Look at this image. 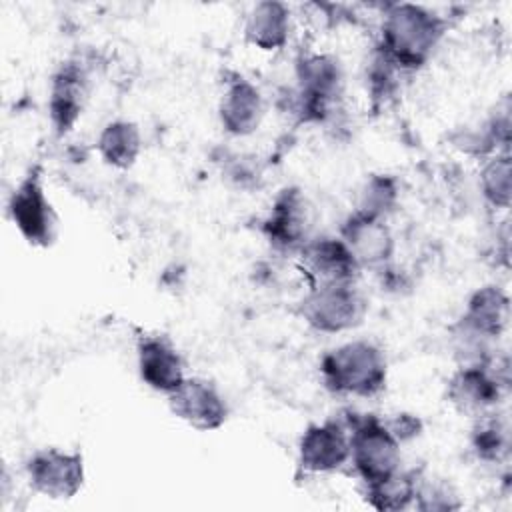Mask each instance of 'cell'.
Masks as SVG:
<instances>
[{
    "label": "cell",
    "instance_id": "5b68a950",
    "mask_svg": "<svg viewBox=\"0 0 512 512\" xmlns=\"http://www.w3.org/2000/svg\"><path fill=\"white\" fill-rule=\"evenodd\" d=\"M366 310V298L356 288V282L308 288L298 306L300 318L312 330L322 334H342L354 330L364 322Z\"/></svg>",
    "mask_w": 512,
    "mask_h": 512
},
{
    "label": "cell",
    "instance_id": "d6986e66",
    "mask_svg": "<svg viewBox=\"0 0 512 512\" xmlns=\"http://www.w3.org/2000/svg\"><path fill=\"white\" fill-rule=\"evenodd\" d=\"M96 150L104 164L116 170H128L142 152V132L132 120H112L100 130Z\"/></svg>",
    "mask_w": 512,
    "mask_h": 512
},
{
    "label": "cell",
    "instance_id": "484cf974",
    "mask_svg": "<svg viewBox=\"0 0 512 512\" xmlns=\"http://www.w3.org/2000/svg\"><path fill=\"white\" fill-rule=\"evenodd\" d=\"M224 176L240 190H252L260 186L262 170L254 156L234 154L224 162Z\"/></svg>",
    "mask_w": 512,
    "mask_h": 512
},
{
    "label": "cell",
    "instance_id": "277c9868",
    "mask_svg": "<svg viewBox=\"0 0 512 512\" xmlns=\"http://www.w3.org/2000/svg\"><path fill=\"white\" fill-rule=\"evenodd\" d=\"M350 440V464L360 480L374 482L400 470L402 442L386 420L374 414H348L344 420Z\"/></svg>",
    "mask_w": 512,
    "mask_h": 512
},
{
    "label": "cell",
    "instance_id": "9a60e30c",
    "mask_svg": "<svg viewBox=\"0 0 512 512\" xmlns=\"http://www.w3.org/2000/svg\"><path fill=\"white\" fill-rule=\"evenodd\" d=\"M136 360L140 380L160 394H172L186 380L184 360L166 336H142L136 346Z\"/></svg>",
    "mask_w": 512,
    "mask_h": 512
},
{
    "label": "cell",
    "instance_id": "44dd1931",
    "mask_svg": "<svg viewBox=\"0 0 512 512\" xmlns=\"http://www.w3.org/2000/svg\"><path fill=\"white\" fill-rule=\"evenodd\" d=\"M398 204V182L388 174H372L358 190L354 212L386 220Z\"/></svg>",
    "mask_w": 512,
    "mask_h": 512
},
{
    "label": "cell",
    "instance_id": "8992f818",
    "mask_svg": "<svg viewBox=\"0 0 512 512\" xmlns=\"http://www.w3.org/2000/svg\"><path fill=\"white\" fill-rule=\"evenodd\" d=\"M508 388V362L492 356L480 366H458L446 384L448 402L466 416L490 414Z\"/></svg>",
    "mask_w": 512,
    "mask_h": 512
},
{
    "label": "cell",
    "instance_id": "7402d4cb",
    "mask_svg": "<svg viewBox=\"0 0 512 512\" xmlns=\"http://www.w3.org/2000/svg\"><path fill=\"white\" fill-rule=\"evenodd\" d=\"M480 192L492 208L506 210L510 206L512 162L508 152H498L486 158L480 170Z\"/></svg>",
    "mask_w": 512,
    "mask_h": 512
},
{
    "label": "cell",
    "instance_id": "4fadbf2b",
    "mask_svg": "<svg viewBox=\"0 0 512 512\" xmlns=\"http://www.w3.org/2000/svg\"><path fill=\"white\" fill-rule=\"evenodd\" d=\"M350 462V440L344 422L310 424L298 440V464L308 474H330Z\"/></svg>",
    "mask_w": 512,
    "mask_h": 512
},
{
    "label": "cell",
    "instance_id": "8fae6325",
    "mask_svg": "<svg viewBox=\"0 0 512 512\" xmlns=\"http://www.w3.org/2000/svg\"><path fill=\"white\" fill-rule=\"evenodd\" d=\"M166 398L172 414L200 432L218 430L228 420V404L210 380L186 376Z\"/></svg>",
    "mask_w": 512,
    "mask_h": 512
},
{
    "label": "cell",
    "instance_id": "52a82bcc",
    "mask_svg": "<svg viewBox=\"0 0 512 512\" xmlns=\"http://www.w3.org/2000/svg\"><path fill=\"white\" fill-rule=\"evenodd\" d=\"M8 216L30 246L48 248L54 244L58 236V216L44 192L38 168H30V172L12 190Z\"/></svg>",
    "mask_w": 512,
    "mask_h": 512
},
{
    "label": "cell",
    "instance_id": "d4e9b609",
    "mask_svg": "<svg viewBox=\"0 0 512 512\" xmlns=\"http://www.w3.org/2000/svg\"><path fill=\"white\" fill-rule=\"evenodd\" d=\"M400 74L402 72L390 60H386L378 50H374V58L368 66V88H370L372 100L374 102L388 100L398 88Z\"/></svg>",
    "mask_w": 512,
    "mask_h": 512
},
{
    "label": "cell",
    "instance_id": "3957f363",
    "mask_svg": "<svg viewBox=\"0 0 512 512\" xmlns=\"http://www.w3.org/2000/svg\"><path fill=\"white\" fill-rule=\"evenodd\" d=\"M292 112L300 122H326L344 96V70L336 56L312 52L296 60Z\"/></svg>",
    "mask_w": 512,
    "mask_h": 512
},
{
    "label": "cell",
    "instance_id": "5bb4252c",
    "mask_svg": "<svg viewBox=\"0 0 512 512\" xmlns=\"http://www.w3.org/2000/svg\"><path fill=\"white\" fill-rule=\"evenodd\" d=\"M342 242L352 252L360 268L382 270L390 266L396 242L390 226L382 218L352 212L340 226Z\"/></svg>",
    "mask_w": 512,
    "mask_h": 512
},
{
    "label": "cell",
    "instance_id": "ffe728a7",
    "mask_svg": "<svg viewBox=\"0 0 512 512\" xmlns=\"http://www.w3.org/2000/svg\"><path fill=\"white\" fill-rule=\"evenodd\" d=\"M420 472L416 470H396L394 474L366 482L364 500L370 508L380 512H400L414 504Z\"/></svg>",
    "mask_w": 512,
    "mask_h": 512
},
{
    "label": "cell",
    "instance_id": "7a4b0ae2",
    "mask_svg": "<svg viewBox=\"0 0 512 512\" xmlns=\"http://www.w3.org/2000/svg\"><path fill=\"white\" fill-rule=\"evenodd\" d=\"M320 376L336 396L376 398L388 380L386 354L370 340H350L322 356Z\"/></svg>",
    "mask_w": 512,
    "mask_h": 512
},
{
    "label": "cell",
    "instance_id": "4316f807",
    "mask_svg": "<svg viewBox=\"0 0 512 512\" xmlns=\"http://www.w3.org/2000/svg\"><path fill=\"white\" fill-rule=\"evenodd\" d=\"M386 424H388V428L394 432V436H396L400 442H406V440L416 438V436L420 434V430H422L420 420H418L416 416H412V414H398L396 418L388 420Z\"/></svg>",
    "mask_w": 512,
    "mask_h": 512
},
{
    "label": "cell",
    "instance_id": "ac0fdd59",
    "mask_svg": "<svg viewBox=\"0 0 512 512\" xmlns=\"http://www.w3.org/2000/svg\"><path fill=\"white\" fill-rule=\"evenodd\" d=\"M510 320V298L508 294L496 286L486 284L476 288L464 308V314L460 316V322L472 328L474 332L496 340L508 326Z\"/></svg>",
    "mask_w": 512,
    "mask_h": 512
},
{
    "label": "cell",
    "instance_id": "cb8c5ba5",
    "mask_svg": "<svg viewBox=\"0 0 512 512\" xmlns=\"http://www.w3.org/2000/svg\"><path fill=\"white\" fill-rule=\"evenodd\" d=\"M412 506L424 512H450V510H458L462 502L456 490L448 482L436 480V478H424L420 474Z\"/></svg>",
    "mask_w": 512,
    "mask_h": 512
},
{
    "label": "cell",
    "instance_id": "6da1fadb",
    "mask_svg": "<svg viewBox=\"0 0 512 512\" xmlns=\"http://www.w3.org/2000/svg\"><path fill=\"white\" fill-rule=\"evenodd\" d=\"M446 28V18L426 6L410 2L388 4L382 12L376 50L402 74L416 72L432 58Z\"/></svg>",
    "mask_w": 512,
    "mask_h": 512
},
{
    "label": "cell",
    "instance_id": "30bf717a",
    "mask_svg": "<svg viewBox=\"0 0 512 512\" xmlns=\"http://www.w3.org/2000/svg\"><path fill=\"white\" fill-rule=\"evenodd\" d=\"M296 258L308 288L350 284L356 282L362 270L340 236H314L300 248Z\"/></svg>",
    "mask_w": 512,
    "mask_h": 512
},
{
    "label": "cell",
    "instance_id": "7c38bea8",
    "mask_svg": "<svg viewBox=\"0 0 512 512\" xmlns=\"http://www.w3.org/2000/svg\"><path fill=\"white\" fill-rule=\"evenodd\" d=\"M90 92L88 70L80 60L62 62L50 78L48 114L58 136L68 134L86 106Z\"/></svg>",
    "mask_w": 512,
    "mask_h": 512
},
{
    "label": "cell",
    "instance_id": "2e32d148",
    "mask_svg": "<svg viewBox=\"0 0 512 512\" xmlns=\"http://www.w3.org/2000/svg\"><path fill=\"white\" fill-rule=\"evenodd\" d=\"M264 110V96L254 82L242 76L226 82L218 102V120L226 134L236 138L254 134L264 120Z\"/></svg>",
    "mask_w": 512,
    "mask_h": 512
},
{
    "label": "cell",
    "instance_id": "e0dca14e",
    "mask_svg": "<svg viewBox=\"0 0 512 512\" xmlns=\"http://www.w3.org/2000/svg\"><path fill=\"white\" fill-rule=\"evenodd\" d=\"M292 32V14L284 2L264 0L250 8L244 22V38L262 52L282 50Z\"/></svg>",
    "mask_w": 512,
    "mask_h": 512
},
{
    "label": "cell",
    "instance_id": "9c48e42d",
    "mask_svg": "<svg viewBox=\"0 0 512 512\" xmlns=\"http://www.w3.org/2000/svg\"><path fill=\"white\" fill-rule=\"evenodd\" d=\"M84 458L78 452L42 448L26 462V478L34 492L50 500H70L84 486Z\"/></svg>",
    "mask_w": 512,
    "mask_h": 512
},
{
    "label": "cell",
    "instance_id": "603a6c76",
    "mask_svg": "<svg viewBox=\"0 0 512 512\" xmlns=\"http://www.w3.org/2000/svg\"><path fill=\"white\" fill-rule=\"evenodd\" d=\"M472 432V450L484 462H500L508 454V428L496 418V414H484L476 418Z\"/></svg>",
    "mask_w": 512,
    "mask_h": 512
},
{
    "label": "cell",
    "instance_id": "ba28073f",
    "mask_svg": "<svg viewBox=\"0 0 512 512\" xmlns=\"http://www.w3.org/2000/svg\"><path fill=\"white\" fill-rule=\"evenodd\" d=\"M314 206L308 196L296 188H284L274 198L270 212L262 220V234L278 252L298 254L314 238Z\"/></svg>",
    "mask_w": 512,
    "mask_h": 512
}]
</instances>
